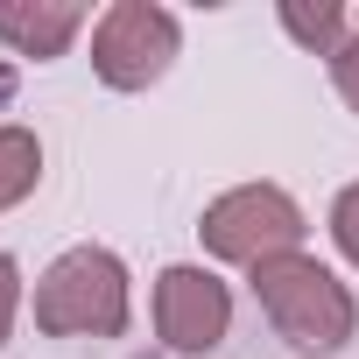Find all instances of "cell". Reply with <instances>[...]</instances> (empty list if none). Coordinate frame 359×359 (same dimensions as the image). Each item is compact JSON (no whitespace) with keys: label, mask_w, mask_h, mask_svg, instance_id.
I'll list each match as a JSON object with an SVG mask.
<instances>
[{"label":"cell","mask_w":359,"mask_h":359,"mask_svg":"<svg viewBox=\"0 0 359 359\" xmlns=\"http://www.w3.org/2000/svg\"><path fill=\"white\" fill-rule=\"evenodd\" d=\"M303 233H310V219H303V205L282 184H240V191L212 198L205 219H198L205 254L212 261H240V268H261L275 254H303Z\"/></svg>","instance_id":"3957f363"},{"label":"cell","mask_w":359,"mask_h":359,"mask_svg":"<svg viewBox=\"0 0 359 359\" xmlns=\"http://www.w3.org/2000/svg\"><path fill=\"white\" fill-rule=\"evenodd\" d=\"M331 85H338V99L359 113V8H352V29H345V43H338V57H331Z\"/></svg>","instance_id":"30bf717a"},{"label":"cell","mask_w":359,"mask_h":359,"mask_svg":"<svg viewBox=\"0 0 359 359\" xmlns=\"http://www.w3.org/2000/svg\"><path fill=\"white\" fill-rule=\"evenodd\" d=\"M127 261L113 247H71L36 282V331L43 338H120L127 331Z\"/></svg>","instance_id":"7a4b0ae2"},{"label":"cell","mask_w":359,"mask_h":359,"mask_svg":"<svg viewBox=\"0 0 359 359\" xmlns=\"http://www.w3.org/2000/svg\"><path fill=\"white\" fill-rule=\"evenodd\" d=\"M247 282H254L261 317H268L296 352L331 359V352L352 345V331H359V303H352V289H345L317 254H275V261L247 268Z\"/></svg>","instance_id":"6da1fadb"},{"label":"cell","mask_w":359,"mask_h":359,"mask_svg":"<svg viewBox=\"0 0 359 359\" xmlns=\"http://www.w3.org/2000/svg\"><path fill=\"white\" fill-rule=\"evenodd\" d=\"M85 29V8L78 0H0V43H8L15 57H64L71 36Z\"/></svg>","instance_id":"8992f818"},{"label":"cell","mask_w":359,"mask_h":359,"mask_svg":"<svg viewBox=\"0 0 359 359\" xmlns=\"http://www.w3.org/2000/svg\"><path fill=\"white\" fill-rule=\"evenodd\" d=\"M15 310H22V261L0 254V345H8V331H15Z\"/></svg>","instance_id":"8fae6325"},{"label":"cell","mask_w":359,"mask_h":359,"mask_svg":"<svg viewBox=\"0 0 359 359\" xmlns=\"http://www.w3.org/2000/svg\"><path fill=\"white\" fill-rule=\"evenodd\" d=\"M43 184V141H36V127H0V212H15L29 191Z\"/></svg>","instance_id":"ba28073f"},{"label":"cell","mask_w":359,"mask_h":359,"mask_svg":"<svg viewBox=\"0 0 359 359\" xmlns=\"http://www.w3.org/2000/svg\"><path fill=\"white\" fill-rule=\"evenodd\" d=\"M331 240H338V254L359 268V184H345V191L331 198Z\"/></svg>","instance_id":"9c48e42d"},{"label":"cell","mask_w":359,"mask_h":359,"mask_svg":"<svg viewBox=\"0 0 359 359\" xmlns=\"http://www.w3.org/2000/svg\"><path fill=\"white\" fill-rule=\"evenodd\" d=\"M176 50H184V22L162 0H113L92 22V71L106 92H148L169 78Z\"/></svg>","instance_id":"277c9868"},{"label":"cell","mask_w":359,"mask_h":359,"mask_svg":"<svg viewBox=\"0 0 359 359\" xmlns=\"http://www.w3.org/2000/svg\"><path fill=\"white\" fill-rule=\"evenodd\" d=\"M226 324H233V289L198 268V261H176L155 275V331L169 352H184V359H205L226 345Z\"/></svg>","instance_id":"5b68a950"},{"label":"cell","mask_w":359,"mask_h":359,"mask_svg":"<svg viewBox=\"0 0 359 359\" xmlns=\"http://www.w3.org/2000/svg\"><path fill=\"white\" fill-rule=\"evenodd\" d=\"M275 22L310 50V57H338V43H345V29H352V8H338V0H317V8H310V0H282V8H275Z\"/></svg>","instance_id":"52a82bcc"}]
</instances>
